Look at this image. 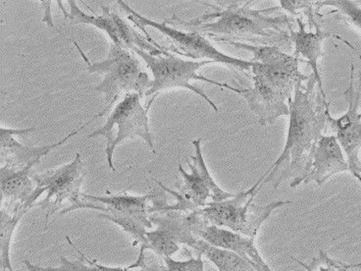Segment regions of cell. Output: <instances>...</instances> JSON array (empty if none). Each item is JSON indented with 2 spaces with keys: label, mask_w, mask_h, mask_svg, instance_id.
Segmentation results:
<instances>
[{
  "label": "cell",
  "mask_w": 361,
  "mask_h": 271,
  "mask_svg": "<svg viewBox=\"0 0 361 271\" xmlns=\"http://www.w3.org/2000/svg\"><path fill=\"white\" fill-rule=\"evenodd\" d=\"M190 248L209 260L218 271H257L237 253L214 247L199 237L195 238Z\"/></svg>",
  "instance_id": "7402d4cb"
},
{
  "label": "cell",
  "mask_w": 361,
  "mask_h": 271,
  "mask_svg": "<svg viewBox=\"0 0 361 271\" xmlns=\"http://www.w3.org/2000/svg\"><path fill=\"white\" fill-rule=\"evenodd\" d=\"M154 229L147 233L144 247L140 248L137 260L130 267L147 268L145 263V253H154L162 260L173 258L180 250L182 246L190 248L197 236L192 229V222L190 213L179 212H163L152 215Z\"/></svg>",
  "instance_id": "4fadbf2b"
},
{
  "label": "cell",
  "mask_w": 361,
  "mask_h": 271,
  "mask_svg": "<svg viewBox=\"0 0 361 271\" xmlns=\"http://www.w3.org/2000/svg\"><path fill=\"white\" fill-rule=\"evenodd\" d=\"M74 45L84 59L87 72L102 75V82L94 90L104 95L109 104L114 105L123 95L131 92L145 97L149 90L152 80L142 69V62L132 49L110 42L109 52L105 59L92 62L76 42Z\"/></svg>",
  "instance_id": "8992f818"
},
{
  "label": "cell",
  "mask_w": 361,
  "mask_h": 271,
  "mask_svg": "<svg viewBox=\"0 0 361 271\" xmlns=\"http://www.w3.org/2000/svg\"><path fill=\"white\" fill-rule=\"evenodd\" d=\"M250 78L252 85L245 88L242 97L260 125H273L279 118L289 116L290 100L286 95L257 75L250 74Z\"/></svg>",
  "instance_id": "d6986e66"
},
{
  "label": "cell",
  "mask_w": 361,
  "mask_h": 271,
  "mask_svg": "<svg viewBox=\"0 0 361 271\" xmlns=\"http://www.w3.org/2000/svg\"><path fill=\"white\" fill-rule=\"evenodd\" d=\"M343 172L350 173V168L342 147L334 135L323 134L316 145L310 172L303 185L313 182L322 186L330 178Z\"/></svg>",
  "instance_id": "ffe728a7"
},
{
  "label": "cell",
  "mask_w": 361,
  "mask_h": 271,
  "mask_svg": "<svg viewBox=\"0 0 361 271\" xmlns=\"http://www.w3.org/2000/svg\"><path fill=\"white\" fill-rule=\"evenodd\" d=\"M134 52L137 56L144 60L152 74L149 89L145 95V97L149 99L147 107H145L147 110L152 107L158 95L164 90L182 88V89L189 90L194 94L200 95L215 112H218L217 104L208 97L204 90L192 84V82L195 81H202L214 85V86L231 90V92L240 95L244 92L245 88L231 86L228 83L215 81V80L199 74L202 68L215 64L214 62L207 61V60L184 59L170 52L158 55H154L139 49H135Z\"/></svg>",
  "instance_id": "277c9868"
},
{
  "label": "cell",
  "mask_w": 361,
  "mask_h": 271,
  "mask_svg": "<svg viewBox=\"0 0 361 271\" xmlns=\"http://www.w3.org/2000/svg\"><path fill=\"white\" fill-rule=\"evenodd\" d=\"M192 145L195 155L187 162L190 171H187L182 164L178 167L182 179L176 185L177 190H173L157 181L160 188L175 199V203L171 205L168 203L162 208L161 212H194L209 203L221 202L234 195V193L223 190L212 177L203 157L202 138L192 140Z\"/></svg>",
  "instance_id": "ba28073f"
},
{
  "label": "cell",
  "mask_w": 361,
  "mask_h": 271,
  "mask_svg": "<svg viewBox=\"0 0 361 271\" xmlns=\"http://www.w3.org/2000/svg\"><path fill=\"white\" fill-rule=\"evenodd\" d=\"M111 107V104L107 105L104 109H102V112L90 118L89 121L82 125L79 129L70 133L63 139L54 143V144L42 145V147H27V145H22L14 138L15 136L30 134V133L34 132L36 128L11 129V128L2 126L1 130H0V133H1V138H0V164L14 168H23L27 167V165L39 164L42 157L49 155L50 152L60 147V145H64L70 138L79 134L82 130L92 124V122H94V120L104 116L105 113L109 112Z\"/></svg>",
  "instance_id": "2e32d148"
},
{
  "label": "cell",
  "mask_w": 361,
  "mask_h": 271,
  "mask_svg": "<svg viewBox=\"0 0 361 271\" xmlns=\"http://www.w3.org/2000/svg\"><path fill=\"white\" fill-rule=\"evenodd\" d=\"M328 39H336L343 42L361 59L360 52L352 44L342 37L326 31L321 25L320 20L316 23L312 29L310 28V30H307V24L302 21V17H295V24L290 29V40L293 45V55L307 62V66L312 69V76L315 78L317 83L318 92L325 100H328V97L323 87L319 64L320 59L323 56V44Z\"/></svg>",
  "instance_id": "9a60e30c"
},
{
  "label": "cell",
  "mask_w": 361,
  "mask_h": 271,
  "mask_svg": "<svg viewBox=\"0 0 361 271\" xmlns=\"http://www.w3.org/2000/svg\"><path fill=\"white\" fill-rule=\"evenodd\" d=\"M355 66L350 65V84L343 92L348 102L347 112L340 117H333L331 112L327 116V128H330L337 138L338 144L345 152L350 165V174L361 184V116L358 107L361 97V71L355 86Z\"/></svg>",
  "instance_id": "5bb4252c"
},
{
  "label": "cell",
  "mask_w": 361,
  "mask_h": 271,
  "mask_svg": "<svg viewBox=\"0 0 361 271\" xmlns=\"http://www.w3.org/2000/svg\"><path fill=\"white\" fill-rule=\"evenodd\" d=\"M360 116H361V112H360Z\"/></svg>",
  "instance_id": "f1b7e54d"
},
{
  "label": "cell",
  "mask_w": 361,
  "mask_h": 271,
  "mask_svg": "<svg viewBox=\"0 0 361 271\" xmlns=\"http://www.w3.org/2000/svg\"><path fill=\"white\" fill-rule=\"evenodd\" d=\"M262 176L250 189L235 193L221 202L209 203L194 212L207 224L255 239L263 224L275 210L292 203L285 200H275L265 205H257L255 199L262 188Z\"/></svg>",
  "instance_id": "5b68a950"
},
{
  "label": "cell",
  "mask_w": 361,
  "mask_h": 271,
  "mask_svg": "<svg viewBox=\"0 0 361 271\" xmlns=\"http://www.w3.org/2000/svg\"><path fill=\"white\" fill-rule=\"evenodd\" d=\"M343 267L348 268V270H361V262L357 263H343Z\"/></svg>",
  "instance_id": "4316f807"
},
{
  "label": "cell",
  "mask_w": 361,
  "mask_h": 271,
  "mask_svg": "<svg viewBox=\"0 0 361 271\" xmlns=\"http://www.w3.org/2000/svg\"><path fill=\"white\" fill-rule=\"evenodd\" d=\"M68 244L75 248L79 257L76 260H71L62 255L59 260V265L57 267H42V265H34L29 260H23L27 271H154L152 268H134L132 267H109L102 265L97 260H90L84 253L78 248L77 246L72 242L69 237H66Z\"/></svg>",
  "instance_id": "44dd1931"
},
{
  "label": "cell",
  "mask_w": 361,
  "mask_h": 271,
  "mask_svg": "<svg viewBox=\"0 0 361 271\" xmlns=\"http://www.w3.org/2000/svg\"><path fill=\"white\" fill-rule=\"evenodd\" d=\"M26 212H10L1 207L0 210V263L1 271H14L11 260L12 243L15 231Z\"/></svg>",
  "instance_id": "603a6c76"
},
{
  "label": "cell",
  "mask_w": 361,
  "mask_h": 271,
  "mask_svg": "<svg viewBox=\"0 0 361 271\" xmlns=\"http://www.w3.org/2000/svg\"><path fill=\"white\" fill-rule=\"evenodd\" d=\"M253 2L233 1L225 6L205 4L212 12L195 19H180L177 15L165 20L184 31L197 32L219 44L240 42L250 45H270L290 50V29L295 18L280 11L279 6L252 8Z\"/></svg>",
  "instance_id": "6da1fadb"
},
{
  "label": "cell",
  "mask_w": 361,
  "mask_h": 271,
  "mask_svg": "<svg viewBox=\"0 0 361 271\" xmlns=\"http://www.w3.org/2000/svg\"><path fill=\"white\" fill-rule=\"evenodd\" d=\"M36 164L14 168L0 165L1 181V207L10 212H27L35 207V191L37 183L34 179Z\"/></svg>",
  "instance_id": "ac0fdd59"
},
{
  "label": "cell",
  "mask_w": 361,
  "mask_h": 271,
  "mask_svg": "<svg viewBox=\"0 0 361 271\" xmlns=\"http://www.w3.org/2000/svg\"><path fill=\"white\" fill-rule=\"evenodd\" d=\"M227 44L250 52L252 54L250 74L262 77L289 100L293 99L295 90L303 86L312 77L300 71V59L280 47L240 42H229Z\"/></svg>",
  "instance_id": "8fae6325"
},
{
  "label": "cell",
  "mask_w": 361,
  "mask_h": 271,
  "mask_svg": "<svg viewBox=\"0 0 361 271\" xmlns=\"http://www.w3.org/2000/svg\"><path fill=\"white\" fill-rule=\"evenodd\" d=\"M331 7L333 8L323 16H333L338 20L348 23L361 32V5L360 2L350 0H325L316 1V14L321 16V10Z\"/></svg>",
  "instance_id": "cb8c5ba5"
},
{
  "label": "cell",
  "mask_w": 361,
  "mask_h": 271,
  "mask_svg": "<svg viewBox=\"0 0 361 271\" xmlns=\"http://www.w3.org/2000/svg\"><path fill=\"white\" fill-rule=\"evenodd\" d=\"M293 260L305 268V271H345L341 265V260L331 258L324 251H320L317 257L313 258L310 265L298 258H293Z\"/></svg>",
  "instance_id": "d4e9b609"
},
{
  "label": "cell",
  "mask_w": 361,
  "mask_h": 271,
  "mask_svg": "<svg viewBox=\"0 0 361 271\" xmlns=\"http://www.w3.org/2000/svg\"><path fill=\"white\" fill-rule=\"evenodd\" d=\"M117 4L128 15V19L134 23L135 26L139 27L144 32V35L152 39L145 28L150 27L157 30L165 39L167 40L169 47H166L168 52L174 54L182 55L190 59L207 60V61L214 62L225 65L235 73H250L252 62L250 60L238 59L231 56L217 49L208 37L203 36L197 32L184 31L182 29L168 25L165 21L161 23L154 20L147 18L133 9L129 4L125 1H117Z\"/></svg>",
  "instance_id": "52a82bcc"
},
{
  "label": "cell",
  "mask_w": 361,
  "mask_h": 271,
  "mask_svg": "<svg viewBox=\"0 0 361 271\" xmlns=\"http://www.w3.org/2000/svg\"><path fill=\"white\" fill-rule=\"evenodd\" d=\"M65 19L74 24L92 25L104 31L109 37L110 42L126 49L145 50L154 55L164 54L168 52L166 47L158 44L154 40L149 39L145 35L140 34L132 25L122 18L116 12L112 11L110 6L102 5V13L99 15L87 14L82 11L77 2L69 0L70 10L62 6L61 1H57Z\"/></svg>",
  "instance_id": "7c38bea8"
},
{
  "label": "cell",
  "mask_w": 361,
  "mask_h": 271,
  "mask_svg": "<svg viewBox=\"0 0 361 271\" xmlns=\"http://www.w3.org/2000/svg\"><path fill=\"white\" fill-rule=\"evenodd\" d=\"M195 235L214 247L237 253L257 271H274L258 250L255 239L233 231L207 224L195 212L190 213Z\"/></svg>",
  "instance_id": "e0dca14e"
},
{
  "label": "cell",
  "mask_w": 361,
  "mask_h": 271,
  "mask_svg": "<svg viewBox=\"0 0 361 271\" xmlns=\"http://www.w3.org/2000/svg\"><path fill=\"white\" fill-rule=\"evenodd\" d=\"M312 76L303 86L298 88L290 100L289 126L284 149L262 175V187L273 183L278 189L285 181L290 180V187L303 184L310 165L316 145L327 128V116L330 113V102L323 99Z\"/></svg>",
  "instance_id": "7a4b0ae2"
},
{
  "label": "cell",
  "mask_w": 361,
  "mask_h": 271,
  "mask_svg": "<svg viewBox=\"0 0 361 271\" xmlns=\"http://www.w3.org/2000/svg\"><path fill=\"white\" fill-rule=\"evenodd\" d=\"M87 170L81 155L77 154L72 162L47 171L35 172L37 183L35 191L36 205L45 212L44 225L57 212H63L77 205L82 200V186Z\"/></svg>",
  "instance_id": "9c48e42d"
},
{
  "label": "cell",
  "mask_w": 361,
  "mask_h": 271,
  "mask_svg": "<svg viewBox=\"0 0 361 271\" xmlns=\"http://www.w3.org/2000/svg\"><path fill=\"white\" fill-rule=\"evenodd\" d=\"M202 255L190 257L187 260H178L173 258H164L163 267L157 271H205ZM155 271V270H154Z\"/></svg>",
  "instance_id": "484cf974"
},
{
  "label": "cell",
  "mask_w": 361,
  "mask_h": 271,
  "mask_svg": "<svg viewBox=\"0 0 361 271\" xmlns=\"http://www.w3.org/2000/svg\"><path fill=\"white\" fill-rule=\"evenodd\" d=\"M167 202L164 190L152 189L145 195H132L129 193L104 195H82L77 205L59 212V217L78 210H97V217L109 220L119 226L132 238L133 245L144 247L147 233L154 229L152 222V208L160 203Z\"/></svg>",
  "instance_id": "3957f363"
},
{
  "label": "cell",
  "mask_w": 361,
  "mask_h": 271,
  "mask_svg": "<svg viewBox=\"0 0 361 271\" xmlns=\"http://www.w3.org/2000/svg\"><path fill=\"white\" fill-rule=\"evenodd\" d=\"M142 95L131 92L123 95L110 112L109 118L102 127L87 136V139L104 137L106 145L112 140V133L117 130L111 145L105 147L107 164L113 172L116 171L113 162L115 150L120 144L127 140H144L150 150L155 154L154 138L150 132L149 110L142 104Z\"/></svg>",
  "instance_id": "30bf717a"
},
{
  "label": "cell",
  "mask_w": 361,
  "mask_h": 271,
  "mask_svg": "<svg viewBox=\"0 0 361 271\" xmlns=\"http://www.w3.org/2000/svg\"><path fill=\"white\" fill-rule=\"evenodd\" d=\"M341 265H342V267L343 268V270L345 271H353L352 270H348V268H345L343 267V262H341Z\"/></svg>",
  "instance_id": "83f0119b"
}]
</instances>
